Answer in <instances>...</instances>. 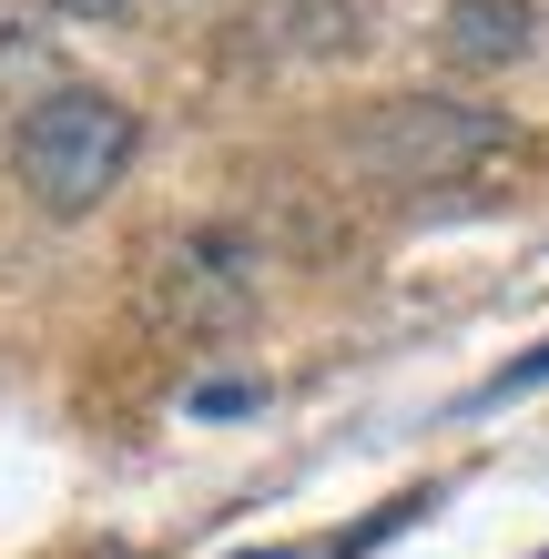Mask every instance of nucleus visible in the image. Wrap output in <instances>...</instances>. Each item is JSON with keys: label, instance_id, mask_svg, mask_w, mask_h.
<instances>
[{"label": "nucleus", "instance_id": "1", "mask_svg": "<svg viewBox=\"0 0 549 559\" xmlns=\"http://www.w3.org/2000/svg\"><path fill=\"white\" fill-rule=\"evenodd\" d=\"M133 153H143V112L103 82H51L11 112V174L51 224H82L133 174Z\"/></svg>", "mask_w": 549, "mask_h": 559}, {"label": "nucleus", "instance_id": "2", "mask_svg": "<svg viewBox=\"0 0 549 559\" xmlns=\"http://www.w3.org/2000/svg\"><path fill=\"white\" fill-rule=\"evenodd\" d=\"M143 306L153 325L214 346V336H244L254 306H265V254H254L235 224H193V235L153 245V275H143Z\"/></svg>", "mask_w": 549, "mask_h": 559}, {"label": "nucleus", "instance_id": "3", "mask_svg": "<svg viewBox=\"0 0 549 559\" xmlns=\"http://www.w3.org/2000/svg\"><path fill=\"white\" fill-rule=\"evenodd\" d=\"M509 153V122L489 103H438V92H417V103H386L367 133H357V163L386 183H458L468 163Z\"/></svg>", "mask_w": 549, "mask_h": 559}, {"label": "nucleus", "instance_id": "4", "mask_svg": "<svg viewBox=\"0 0 549 559\" xmlns=\"http://www.w3.org/2000/svg\"><path fill=\"white\" fill-rule=\"evenodd\" d=\"M529 41H539V0H447L438 21V51L458 72H509V61H529Z\"/></svg>", "mask_w": 549, "mask_h": 559}, {"label": "nucleus", "instance_id": "5", "mask_svg": "<svg viewBox=\"0 0 549 559\" xmlns=\"http://www.w3.org/2000/svg\"><path fill=\"white\" fill-rule=\"evenodd\" d=\"M254 386H193V417H244Z\"/></svg>", "mask_w": 549, "mask_h": 559}, {"label": "nucleus", "instance_id": "6", "mask_svg": "<svg viewBox=\"0 0 549 559\" xmlns=\"http://www.w3.org/2000/svg\"><path fill=\"white\" fill-rule=\"evenodd\" d=\"M520 386H549V346H539V356H520L509 377H489V397H520Z\"/></svg>", "mask_w": 549, "mask_h": 559}, {"label": "nucleus", "instance_id": "7", "mask_svg": "<svg viewBox=\"0 0 549 559\" xmlns=\"http://www.w3.org/2000/svg\"><path fill=\"white\" fill-rule=\"evenodd\" d=\"M51 11H61V21H122L133 0H51Z\"/></svg>", "mask_w": 549, "mask_h": 559}, {"label": "nucleus", "instance_id": "8", "mask_svg": "<svg viewBox=\"0 0 549 559\" xmlns=\"http://www.w3.org/2000/svg\"><path fill=\"white\" fill-rule=\"evenodd\" d=\"M235 559H306V549H235Z\"/></svg>", "mask_w": 549, "mask_h": 559}]
</instances>
